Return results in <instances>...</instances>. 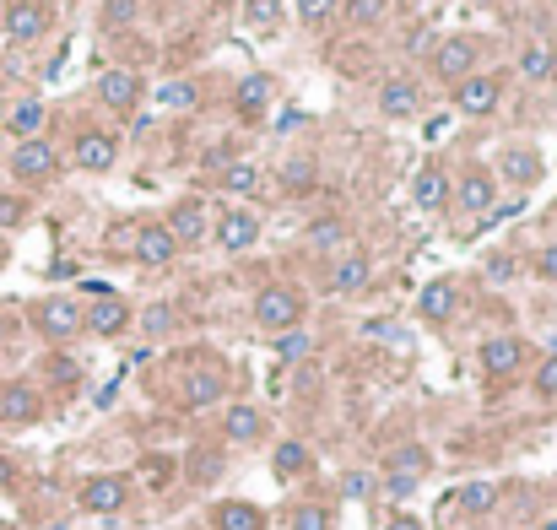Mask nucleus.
Segmentation results:
<instances>
[{
	"label": "nucleus",
	"instance_id": "nucleus-27",
	"mask_svg": "<svg viewBox=\"0 0 557 530\" xmlns=\"http://www.w3.org/2000/svg\"><path fill=\"white\" fill-rule=\"evenodd\" d=\"M271 466H276L282 482H287V476H303V471H309V449H303L298 439H287V444H276V460H271Z\"/></svg>",
	"mask_w": 557,
	"mask_h": 530
},
{
	"label": "nucleus",
	"instance_id": "nucleus-17",
	"mask_svg": "<svg viewBox=\"0 0 557 530\" xmlns=\"http://www.w3.org/2000/svg\"><path fill=\"white\" fill-rule=\"evenodd\" d=\"M428 471H433V455L422 444H401L390 455V476H395V482H422Z\"/></svg>",
	"mask_w": 557,
	"mask_h": 530
},
{
	"label": "nucleus",
	"instance_id": "nucleus-28",
	"mask_svg": "<svg viewBox=\"0 0 557 530\" xmlns=\"http://www.w3.org/2000/svg\"><path fill=\"white\" fill-rule=\"evenodd\" d=\"M265 103H271V76H244V82H238V109L260 114Z\"/></svg>",
	"mask_w": 557,
	"mask_h": 530
},
{
	"label": "nucleus",
	"instance_id": "nucleus-47",
	"mask_svg": "<svg viewBox=\"0 0 557 530\" xmlns=\"http://www.w3.org/2000/svg\"><path fill=\"white\" fill-rule=\"evenodd\" d=\"M536 271H541V282H557V244L541 249V265H536Z\"/></svg>",
	"mask_w": 557,
	"mask_h": 530
},
{
	"label": "nucleus",
	"instance_id": "nucleus-7",
	"mask_svg": "<svg viewBox=\"0 0 557 530\" xmlns=\"http://www.w3.org/2000/svg\"><path fill=\"white\" fill-rule=\"evenodd\" d=\"M455 309H460V287L444 282V276H439V282H428V287L417 293V314H422L428 325H444Z\"/></svg>",
	"mask_w": 557,
	"mask_h": 530
},
{
	"label": "nucleus",
	"instance_id": "nucleus-11",
	"mask_svg": "<svg viewBox=\"0 0 557 530\" xmlns=\"http://www.w3.org/2000/svg\"><path fill=\"white\" fill-rule=\"evenodd\" d=\"M98 98L109 103V109H136L141 82H136L130 71H103V76H98Z\"/></svg>",
	"mask_w": 557,
	"mask_h": 530
},
{
	"label": "nucleus",
	"instance_id": "nucleus-44",
	"mask_svg": "<svg viewBox=\"0 0 557 530\" xmlns=\"http://www.w3.org/2000/svg\"><path fill=\"white\" fill-rule=\"evenodd\" d=\"M168 325H174V309H168V303H152V309H147V330H152V336H163Z\"/></svg>",
	"mask_w": 557,
	"mask_h": 530
},
{
	"label": "nucleus",
	"instance_id": "nucleus-24",
	"mask_svg": "<svg viewBox=\"0 0 557 530\" xmlns=\"http://www.w3.org/2000/svg\"><path fill=\"white\" fill-rule=\"evenodd\" d=\"M260 428H265V417L255 412V406H233L228 422H222V433H228V439H238V444H255Z\"/></svg>",
	"mask_w": 557,
	"mask_h": 530
},
{
	"label": "nucleus",
	"instance_id": "nucleus-46",
	"mask_svg": "<svg viewBox=\"0 0 557 530\" xmlns=\"http://www.w3.org/2000/svg\"><path fill=\"white\" fill-rule=\"evenodd\" d=\"M487 276H493V282H509V276H514V260H509V255L487 260Z\"/></svg>",
	"mask_w": 557,
	"mask_h": 530
},
{
	"label": "nucleus",
	"instance_id": "nucleus-29",
	"mask_svg": "<svg viewBox=\"0 0 557 530\" xmlns=\"http://www.w3.org/2000/svg\"><path fill=\"white\" fill-rule=\"evenodd\" d=\"M455 503H460L466 514H487V509L498 503V487H493V482H466V487L455 493Z\"/></svg>",
	"mask_w": 557,
	"mask_h": 530
},
{
	"label": "nucleus",
	"instance_id": "nucleus-2",
	"mask_svg": "<svg viewBox=\"0 0 557 530\" xmlns=\"http://www.w3.org/2000/svg\"><path fill=\"white\" fill-rule=\"evenodd\" d=\"M49 33V6L44 0H17V6L6 11V38L11 44H33V38Z\"/></svg>",
	"mask_w": 557,
	"mask_h": 530
},
{
	"label": "nucleus",
	"instance_id": "nucleus-13",
	"mask_svg": "<svg viewBox=\"0 0 557 530\" xmlns=\"http://www.w3.org/2000/svg\"><path fill=\"white\" fill-rule=\"evenodd\" d=\"M525 363V347L514 336H493V341H482V368L487 374H514V368Z\"/></svg>",
	"mask_w": 557,
	"mask_h": 530
},
{
	"label": "nucleus",
	"instance_id": "nucleus-41",
	"mask_svg": "<svg viewBox=\"0 0 557 530\" xmlns=\"http://www.w3.org/2000/svg\"><path fill=\"white\" fill-rule=\"evenodd\" d=\"M22 217H28V201L22 195H0V228H17Z\"/></svg>",
	"mask_w": 557,
	"mask_h": 530
},
{
	"label": "nucleus",
	"instance_id": "nucleus-49",
	"mask_svg": "<svg viewBox=\"0 0 557 530\" xmlns=\"http://www.w3.org/2000/svg\"><path fill=\"white\" fill-rule=\"evenodd\" d=\"M541 530H557V520H547V525H541Z\"/></svg>",
	"mask_w": 557,
	"mask_h": 530
},
{
	"label": "nucleus",
	"instance_id": "nucleus-20",
	"mask_svg": "<svg viewBox=\"0 0 557 530\" xmlns=\"http://www.w3.org/2000/svg\"><path fill=\"white\" fill-rule=\"evenodd\" d=\"M368 276H374V265L363 255H347V260H336V271H330V293H363Z\"/></svg>",
	"mask_w": 557,
	"mask_h": 530
},
{
	"label": "nucleus",
	"instance_id": "nucleus-1",
	"mask_svg": "<svg viewBox=\"0 0 557 530\" xmlns=\"http://www.w3.org/2000/svg\"><path fill=\"white\" fill-rule=\"evenodd\" d=\"M298 314H303V298L293 293V287H265V293L255 298V325H265V330H298Z\"/></svg>",
	"mask_w": 557,
	"mask_h": 530
},
{
	"label": "nucleus",
	"instance_id": "nucleus-19",
	"mask_svg": "<svg viewBox=\"0 0 557 530\" xmlns=\"http://www.w3.org/2000/svg\"><path fill=\"white\" fill-rule=\"evenodd\" d=\"M211 525L217 530H265V509H255V503H217V514H211Z\"/></svg>",
	"mask_w": 557,
	"mask_h": 530
},
{
	"label": "nucleus",
	"instance_id": "nucleus-42",
	"mask_svg": "<svg viewBox=\"0 0 557 530\" xmlns=\"http://www.w3.org/2000/svg\"><path fill=\"white\" fill-rule=\"evenodd\" d=\"M520 71L525 76H547L552 71V55H547V49H525V55H520Z\"/></svg>",
	"mask_w": 557,
	"mask_h": 530
},
{
	"label": "nucleus",
	"instance_id": "nucleus-22",
	"mask_svg": "<svg viewBox=\"0 0 557 530\" xmlns=\"http://www.w3.org/2000/svg\"><path fill=\"white\" fill-rule=\"evenodd\" d=\"M417 103H422V92H417V82H401V76H395V82H384V92H379V109L384 114H417Z\"/></svg>",
	"mask_w": 557,
	"mask_h": 530
},
{
	"label": "nucleus",
	"instance_id": "nucleus-34",
	"mask_svg": "<svg viewBox=\"0 0 557 530\" xmlns=\"http://www.w3.org/2000/svg\"><path fill=\"white\" fill-rule=\"evenodd\" d=\"M384 17V0H347V22L352 28H374Z\"/></svg>",
	"mask_w": 557,
	"mask_h": 530
},
{
	"label": "nucleus",
	"instance_id": "nucleus-12",
	"mask_svg": "<svg viewBox=\"0 0 557 530\" xmlns=\"http://www.w3.org/2000/svg\"><path fill=\"white\" fill-rule=\"evenodd\" d=\"M222 390H228V379H222V368H217V363L195 368V374L184 379V395H190V406H217V401H222Z\"/></svg>",
	"mask_w": 557,
	"mask_h": 530
},
{
	"label": "nucleus",
	"instance_id": "nucleus-3",
	"mask_svg": "<svg viewBox=\"0 0 557 530\" xmlns=\"http://www.w3.org/2000/svg\"><path fill=\"white\" fill-rule=\"evenodd\" d=\"M125 498H130L125 476H92V482H82V509H92V514H119Z\"/></svg>",
	"mask_w": 557,
	"mask_h": 530
},
{
	"label": "nucleus",
	"instance_id": "nucleus-21",
	"mask_svg": "<svg viewBox=\"0 0 557 530\" xmlns=\"http://www.w3.org/2000/svg\"><path fill=\"white\" fill-rule=\"evenodd\" d=\"M411 195H417V206L439 211L449 201V174H444V168H422V174L411 179Z\"/></svg>",
	"mask_w": 557,
	"mask_h": 530
},
{
	"label": "nucleus",
	"instance_id": "nucleus-10",
	"mask_svg": "<svg viewBox=\"0 0 557 530\" xmlns=\"http://www.w3.org/2000/svg\"><path fill=\"white\" fill-rule=\"evenodd\" d=\"M82 325H87V330H98V336H119V330L130 325L125 298H98V303H92V309L82 314Z\"/></svg>",
	"mask_w": 557,
	"mask_h": 530
},
{
	"label": "nucleus",
	"instance_id": "nucleus-33",
	"mask_svg": "<svg viewBox=\"0 0 557 530\" xmlns=\"http://www.w3.org/2000/svg\"><path fill=\"white\" fill-rule=\"evenodd\" d=\"M282 184H287L293 195H303V190L314 184V163H309V157H293V163L282 168Z\"/></svg>",
	"mask_w": 557,
	"mask_h": 530
},
{
	"label": "nucleus",
	"instance_id": "nucleus-40",
	"mask_svg": "<svg viewBox=\"0 0 557 530\" xmlns=\"http://www.w3.org/2000/svg\"><path fill=\"white\" fill-rule=\"evenodd\" d=\"M368 493H374V476H368V471H347V476H341V498H368Z\"/></svg>",
	"mask_w": 557,
	"mask_h": 530
},
{
	"label": "nucleus",
	"instance_id": "nucleus-30",
	"mask_svg": "<svg viewBox=\"0 0 557 530\" xmlns=\"http://www.w3.org/2000/svg\"><path fill=\"white\" fill-rule=\"evenodd\" d=\"M503 174L520 179V184H530V179L541 174V157L530 152V147H514V152H503Z\"/></svg>",
	"mask_w": 557,
	"mask_h": 530
},
{
	"label": "nucleus",
	"instance_id": "nucleus-26",
	"mask_svg": "<svg viewBox=\"0 0 557 530\" xmlns=\"http://www.w3.org/2000/svg\"><path fill=\"white\" fill-rule=\"evenodd\" d=\"M244 22L255 33H276L282 28V0H244Z\"/></svg>",
	"mask_w": 557,
	"mask_h": 530
},
{
	"label": "nucleus",
	"instance_id": "nucleus-45",
	"mask_svg": "<svg viewBox=\"0 0 557 530\" xmlns=\"http://www.w3.org/2000/svg\"><path fill=\"white\" fill-rule=\"evenodd\" d=\"M217 471H222V460H217V455H195V460H190V476H195V482H211Z\"/></svg>",
	"mask_w": 557,
	"mask_h": 530
},
{
	"label": "nucleus",
	"instance_id": "nucleus-15",
	"mask_svg": "<svg viewBox=\"0 0 557 530\" xmlns=\"http://www.w3.org/2000/svg\"><path fill=\"white\" fill-rule=\"evenodd\" d=\"M114 141L109 136H98V130H87V136L82 141H76V163H82L87 168V174H109V168H114Z\"/></svg>",
	"mask_w": 557,
	"mask_h": 530
},
{
	"label": "nucleus",
	"instance_id": "nucleus-43",
	"mask_svg": "<svg viewBox=\"0 0 557 530\" xmlns=\"http://www.w3.org/2000/svg\"><path fill=\"white\" fill-rule=\"evenodd\" d=\"M536 390L547 395V401H557V352L547 357V363H541V374H536Z\"/></svg>",
	"mask_w": 557,
	"mask_h": 530
},
{
	"label": "nucleus",
	"instance_id": "nucleus-32",
	"mask_svg": "<svg viewBox=\"0 0 557 530\" xmlns=\"http://www.w3.org/2000/svg\"><path fill=\"white\" fill-rule=\"evenodd\" d=\"M309 244L314 249H341V244H347V228H341L336 217H325V222H314V228H309Z\"/></svg>",
	"mask_w": 557,
	"mask_h": 530
},
{
	"label": "nucleus",
	"instance_id": "nucleus-38",
	"mask_svg": "<svg viewBox=\"0 0 557 530\" xmlns=\"http://www.w3.org/2000/svg\"><path fill=\"white\" fill-rule=\"evenodd\" d=\"M103 22L109 28H130L136 22V0H103Z\"/></svg>",
	"mask_w": 557,
	"mask_h": 530
},
{
	"label": "nucleus",
	"instance_id": "nucleus-35",
	"mask_svg": "<svg viewBox=\"0 0 557 530\" xmlns=\"http://www.w3.org/2000/svg\"><path fill=\"white\" fill-rule=\"evenodd\" d=\"M276 352H282V363H303V357H309V336H303V330H282Z\"/></svg>",
	"mask_w": 557,
	"mask_h": 530
},
{
	"label": "nucleus",
	"instance_id": "nucleus-4",
	"mask_svg": "<svg viewBox=\"0 0 557 530\" xmlns=\"http://www.w3.org/2000/svg\"><path fill=\"white\" fill-rule=\"evenodd\" d=\"M38 330H44L49 341H71L76 330H82V309H76L71 298H49V303H38Z\"/></svg>",
	"mask_w": 557,
	"mask_h": 530
},
{
	"label": "nucleus",
	"instance_id": "nucleus-14",
	"mask_svg": "<svg viewBox=\"0 0 557 530\" xmlns=\"http://www.w3.org/2000/svg\"><path fill=\"white\" fill-rule=\"evenodd\" d=\"M163 228L174 233V244H201V233H206V211H201V201H179V206H174V217H168Z\"/></svg>",
	"mask_w": 557,
	"mask_h": 530
},
{
	"label": "nucleus",
	"instance_id": "nucleus-9",
	"mask_svg": "<svg viewBox=\"0 0 557 530\" xmlns=\"http://www.w3.org/2000/svg\"><path fill=\"white\" fill-rule=\"evenodd\" d=\"M255 238H260V217H255V211H222V222H217V244L222 249H233V255H238V249H249Z\"/></svg>",
	"mask_w": 557,
	"mask_h": 530
},
{
	"label": "nucleus",
	"instance_id": "nucleus-36",
	"mask_svg": "<svg viewBox=\"0 0 557 530\" xmlns=\"http://www.w3.org/2000/svg\"><path fill=\"white\" fill-rule=\"evenodd\" d=\"M157 103H163V109H195V87L190 82H168V87H157Z\"/></svg>",
	"mask_w": 557,
	"mask_h": 530
},
{
	"label": "nucleus",
	"instance_id": "nucleus-23",
	"mask_svg": "<svg viewBox=\"0 0 557 530\" xmlns=\"http://www.w3.org/2000/svg\"><path fill=\"white\" fill-rule=\"evenodd\" d=\"M460 206L466 211H493V174L471 168V174L460 179Z\"/></svg>",
	"mask_w": 557,
	"mask_h": 530
},
{
	"label": "nucleus",
	"instance_id": "nucleus-16",
	"mask_svg": "<svg viewBox=\"0 0 557 530\" xmlns=\"http://www.w3.org/2000/svg\"><path fill=\"white\" fill-rule=\"evenodd\" d=\"M179 255V244H174V233L168 228H141L136 233V260L141 265H168Z\"/></svg>",
	"mask_w": 557,
	"mask_h": 530
},
{
	"label": "nucleus",
	"instance_id": "nucleus-6",
	"mask_svg": "<svg viewBox=\"0 0 557 530\" xmlns=\"http://www.w3.org/2000/svg\"><path fill=\"white\" fill-rule=\"evenodd\" d=\"M433 65H439L444 82H466L471 65H476V44L471 38H444V44L433 49Z\"/></svg>",
	"mask_w": 557,
	"mask_h": 530
},
{
	"label": "nucleus",
	"instance_id": "nucleus-25",
	"mask_svg": "<svg viewBox=\"0 0 557 530\" xmlns=\"http://www.w3.org/2000/svg\"><path fill=\"white\" fill-rule=\"evenodd\" d=\"M6 125H11V136H22V141H38V130H44V103H38V98L17 103Z\"/></svg>",
	"mask_w": 557,
	"mask_h": 530
},
{
	"label": "nucleus",
	"instance_id": "nucleus-31",
	"mask_svg": "<svg viewBox=\"0 0 557 530\" xmlns=\"http://www.w3.org/2000/svg\"><path fill=\"white\" fill-rule=\"evenodd\" d=\"M287 525H293V530H330V509H325V503H298Z\"/></svg>",
	"mask_w": 557,
	"mask_h": 530
},
{
	"label": "nucleus",
	"instance_id": "nucleus-8",
	"mask_svg": "<svg viewBox=\"0 0 557 530\" xmlns=\"http://www.w3.org/2000/svg\"><path fill=\"white\" fill-rule=\"evenodd\" d=\"M455 109L460 114H493L498 109V82L493 76H466V82H455Z\"/></svg>",
	"mask_w": 557,
	"mask_h": 530
},
{
	"label": "nucleus",
	"instance_id": "nucleus-37",
	"mask_svg": "<svg viewBox=\"0 0 557 530\" xmlns=\"http://www.w3.org/2000/svg\"><path fill=\"white\" fill-rule=\"evenodd\" d=\"M222 184H228V195H249V190L260 184V174H255L249 163H233L228 174H222Z\"/></svg>",
	"mask_w": 557,
	"mask_h": 530
},
{
	"label": "nucleus",
	"instance_id": "nucleus-18",
	"mask_svg": "<svg viewBox=\"0 0 557 530\" xmlns=\"http://www.w3.org/2000/svg\"><path fill=\"white\" fill-rule=\"evenodd\" d=\"M38 417V395L28 384H0V422H33Z\"/></svg>",
	"mask_w": 557,
	"mask_h": 530
},
{
	"label": "nucleus",
	"instance_id": "nucleus-5",
	"mask_svg": "<svg viewBox=\"0 0 557 530\" xmlns=\"http://www.w3.org/2000/svg\"><path fill=\"white\" fill-rule=\"evenodd\" d=\"M11 174L28 179V184L49 179L55 174V147H49V141H22V147L11 152Z\"/></svg>",
	"mask_w": 557,
	"mask_h": 530
},
{
	"label": "nucleus",
	"instance_id": "nucleus-39",
	"mask_svg": "<svg viewBox=\"0 0 557 530\" xmlns=\"http://www.w3.org/2000/svg\"><path fill=\"white\" fill-rule=\"evenodd\" d=\"M330 11H336V0H298V17L309 22V28H320V22H330Z\"/></svg>",
	"mask_w": 557,
	"mask_h": 530
},
{
	"label": "nucleus",
	"instance_id": "nucleus-48",
	"mask_svg": "<svg viewBox=\"0 0 557 530\" xmlns=\"http://www.w3.org/2000/svg\"><path fill=\"white\" fill-rule=\"evenodd\" d=\"M384 530H422V525H417V520H390Z\"/></svg>",
	"mask_w": 557,
	"mask_h": 530
}]
</instances>
